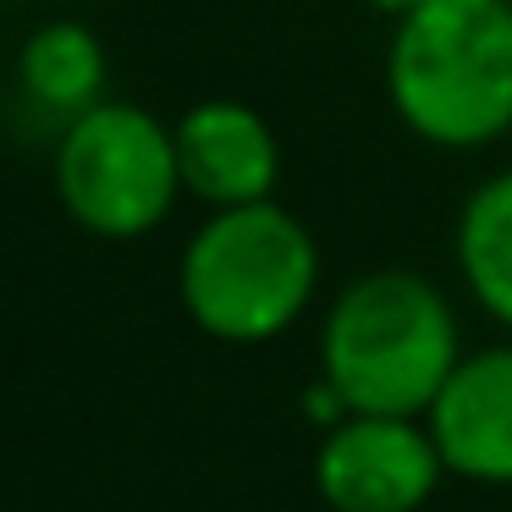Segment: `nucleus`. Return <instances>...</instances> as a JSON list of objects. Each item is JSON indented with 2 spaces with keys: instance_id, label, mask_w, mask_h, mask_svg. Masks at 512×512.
I'll list each match as a JSON object with an SVG mask.
<instances>
[{
  "instance_id": "10",
  "label": "nucleus",
  "mask_w": 512,
  "mask_h": 512,
  "mask_svg": "<svg viewBox=\"0 0 512 512\" xmlns=\"http://www.w3.org/2000/svg\"><path fill=\"white\" fill-rule=\"evenodd\" d=\"M369 12H380V17H391V23H402L408 12H419L424 0H364Z\"/></svg>"
},
{
  "instance_id": "11",
  "label": "nucleus",
  "mask_w": 512,
  "mask_h": 512,
  "mask_svg": "<svg viewBox=\"0 0 512 512\" xmlns=\"http://www.w3.org/2000/svg\"><path fill=\"white\" fill-rule=\"evenodd\" d=\"M507 6H512V0H507Z\"/></svg>"
},
{
  "instance_id": "7",
  "label": "nucleus",
  "mask_w": 512,
  "mask_h": 512,
  "mask_svg": "<svg viewBox=\"0 0 512 512\" xmlns=\"http://www.w3.org/2000/svg\"><path fill=\"white\" fill-rule=\"evenodd\" d=\"M424 424L446 474L468 485H512V342L457 358Z\"/></svg>"
},
{
  "instance_id": "1",
  "label": "nucleus",
  "mask_w": 512,
  "mask_h": 512,
  "mask_svg": "<svg viewBox=\"0 0 512 512\" xmlns=\"http://www.w3.org/2000/svg\"><path fill=\"white\" fill-rule=\"evenodd\" d=\"M457 358V314L419 270L353 276L320 325V380L342 397L347 413L424 419Z\"/></svg>"
},
{
  "instance_id": "4",
  "label": "nucleus",
  "mask_w": 512,
  "mask_h": 512,
  "mask_svg": "<svg viewBox=\"0 0 512 512\" xmlns=\"http://www.w3.org/2000/svg\"><path fill=\"white\" fill-rule=\"evenodd\" d=\"M56 193L67 215L94 237H144L171 215L182 193L177 138L155 111L100 100L72 116L56 144Z\"/></svg>"
},
{
  "instance_id": "3",
  "label": "nucleus",
  "mask_w": 512,
  "mask_h": 512,
  "mask_svg": "<svg viewBox=\"0 0 512 512\" xmlns=\"http://www.w3.org/2000/svg\"><path fill=\"white\" fill-rule=\"evenodd\" d=\"M182 309L204 336L232 347L276 342L320 292V243L276 199L210 210L182 248Z\"/></svg>"
},
{
  "instance_id": "8",
  "label": "nucleus",
  "mask_w": 512,
  "mask_h": 512,
  "mask_svg": "<svg viewBox=\"0 0 512 512\" xmlns=\"http://www.w3.org/2000/svg\"><path fill=\"white\" fill-rule=\"evenodd\" d=\"M457 276L468 298L512 331V166L485 177L457 210L452 232Z\"/></svg>"
},
{
  "instance_id": "2",
  "label": "nucleus",
  "mask_w": 512,
  "mask_h": 512,
  "mask_svg": "<svg viewBox=\"0 0 512 512\" xmlns=\"http://www.w3.org/2000/svg\"><path fill=\"white\" fill-rule=\"evenodd\" d=\"M386 100L419 144L485 149L512 133V6L424 0L391 23Z\"/></svg>"
},
{
  "instance_id": "9",
  "label": "nucleus",
  "mask_w": 512,
  "mask_h": 512,
  "mask_svg": "<svg viewBox=\"0 0 512 512\" xmlns=\"http://www.w3.org/2000/svg\"><path fill=\"white\" fill-rule=\"evenodd\" d=\"M17 72H23V89L45 100L50 111L83 116L100 105L105 89V45L83 23H45L28 34Z\"/></svg>"
},
{
  "instance_id": "5",
  "label": "nucleus",
  "mask_w": 512,
  "mask_h": 512,
  "mask_svg": "<svg viewBox=\"0 0 512 512\" xmlns=\"http://www.w3.org/2000/svg\"><path fill=\"white\" fill-rule=\"evenodd\" d=\"M446 463L424 419L347 413L320 430L314 490L331 512H419L435 496Z\"/></svg>"
},
{
  "instance_id": "6",
  "label": "nucleus",
  "mask_w": 512,
  "mask_h": 512,
  "mask_svg": "<svg viewBox=\"0 0 512 512\" xmlns=\"http://www.w3.org/2000/svg\"><path fill=\"white\" fill-rule=\"evenodd\" d=\"M177 138L182 193L210 210L265 204L281 182V138L254 105L243 100H199L171 127Z\"/></svg>"
}]
</instances>
